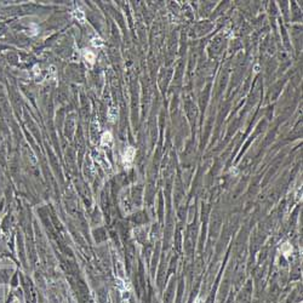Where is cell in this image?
<instances>
[{
  "mask_svg": "<svg viewBox=\"0 0 303 303\" xmlns=\"http://www.w3.org/2000/svg\"><path fill=\"white\" fill-rule=\"evenodd\" d=\"M135 155H136V150H135V148H132V147H127L126 149H125V153H124V158H122V160H124V165L125 166H130L132 161H134V159H135Z\"/></svg>",
  "mask_w": 303,
  "mask_h": 303,
  "instance_id": "6da1fadb",
  "label": "cell"
},
{
  "mask_svg": "<svg viewBox=\"0 0 303 303\" xmlns=\"http://www.w3.org/2000/svg\"><path fill=\"white\" fill-rule=\"evenodd\" d=\"M82 56H84V58L86 60V62H89L90 64H94L95 63V60H96V55L92 52V51H90V50H84V52H82Z\"/></svg>",
  "mask_w": 303,
  "mask_h": 303,
  "instance_id": "7a4b0ae2",
  "label": "cell"
},
{
  "mask_svg": "<svg viewBox=\"0 0 303 303\" xmlns=\"http://www.w3.org/2000/svg\"><path fill=\"white\" fill-rule=\"evenodd\" d=\"M112 141H113V136H112V134L110 132H104L103 135H102V146H107V147H109L110 144H112Z\"/></svg>",
  "mask_w": 303,
  "mask_h": 303,
  "instance_id": "3957f363",
  "label": "cell"
},
{
  "mask_svg": "<svg viewBox=\"0 0 303 303\" xmlns=\"http://www.w3.org/2000/svg\"><path fill=\"white\" fill-rule=\"evenodd\" d=\"M117 117H118V112H117V109H115V108H110V109L108 110V118H109V120L114 121L115 119H117Z\"/></svg>",
  "mask_w": 303,
  "mask_h": 303,
  "instance_id": "277c9868",
  "label": "cell"
},
{
  "mask_svg": "<svg viewBox=\"0 0 303 303\" xmlns=\"http://www.w3.org/2000/svg\"><path fill=\"white\" fill-rule=\"evenodd\" d=\"M74 17H75L78 21H80L81 23L85 21V15H84V12H82L81 10H75V11H74Z\"/></svg>",
  "mask_w": 303,
  "mask_h": 303,
  "instance_id": "5b68a950",
  "label": "cell"
},
{
  "mask_svg": "<svg viewBox=\"0 0 303 303\" xmlns=\"http://www.w3.org/2000/svg\"><path fill=\"white\" fill-rule=\"evenodd\" d=\"M91 44L95 46V47H102L103 46V41H102L101 38H98V37H95V38H92V40H91Z\"/></svg>",
  "mask_w": 303,
  "mask_h": 303,
  "instance_id": "8992f818",
  "label": "cell"
},
{
  "mask_svg": "<svg viewBox=\"0 0 303 303\" xmlns=\"http://www.w3.org/2000/svg\"><path fill=\"white\" fill-rule=\"evenodd\" d=\"M194 303H202V300H201V298H198V300H197V301H195Z\"/></svg>",
  "mask_w": 303,
  "mask_h": 303,
  "instance_id": "52a82bcc",
  "label": "cell"
}]
</instances>
